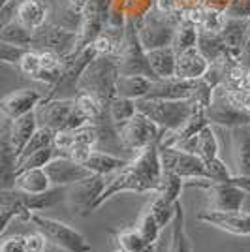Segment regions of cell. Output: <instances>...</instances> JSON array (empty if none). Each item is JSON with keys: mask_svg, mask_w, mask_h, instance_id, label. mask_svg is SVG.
<instances>
[{"mask_svg": "<svg viewBox=\"0 0 250 252\" xmlns=\"http://www.w3.org/2000/svg\"><path fill=\"white\" fill-rule=\"evenodd\" d=\"M162 173H164V168H162L158 145L147 147L145 151L137 153L125 169L111 175L104 194L96 201V209L121 192H158Z\"/></svg>", "mask_w": 250, "mask_h": 252, "instance_id": "1", "label": "cell"}, {"mask_svg": "<svg viewBox=\"0 0 250 252\" xmlns=\"http://www.w3.org/2000/svg\"><path fill=\"white\" fill-rule=\"evenodd\" d=\"M119 77L121 72L115 57H96L81 75L77 83V93L94 96L104 107H107L117 96Z\"/></svg>", "mask_w": 250, "mask_h": 252, "instance_id": "2", "label": "cell"}, {"mask_svg": "<svg viewBox=\"0 0 250 252\" xmlns=\"http://www.w3.org/2000/svg\"><path fill=\"white\" fill-rule=\"evenodd\" d=\"M137 111L149 117L164 132H173L196 113L198 104L194 100H136Z\"/></svg>", "mask_w": 250, "mask_h": 252, "instance_id": "3", "label": "cell"}, {"mask_svg": "<svg viewBox=\"0 0 250 252\" xmlns=\"http://www.w3.org/2000/svg\"><path fill=\"white\" fill-rule=\"evenodd\" d=\"M36 119L38 125L53 132L77 130L89 125V119L75 105V98H55L49 102H42L36 107Z\"/></svg>", "mask_w": 250, "mask_h": 252, "instance_id": "4", "label": "cell"}, {"mask_svg": "<svg viewBox=\"0 0 250 252\" xmlns=\"http://www.w3.org/2000/svg\"><path fill=\"white\" fill-rule=\"evenodd\" d=\"M117 63H119V72L121 75H145L149 79L156 81L158 77L155 75L151 64H149V57H147V49L139 42L137 36V25L136 21L126 23L125 40L121 43L119 51L115 55Z\"/></svg>", "mask_w": 250, "mask_h": 252, "instance_id": "5", "label": "cell"}, {"mask_svg": "<svg viewBox=\"0 0 250 252\" xmlns=\"http://www.w3.org/2000/svg\"><path fill=\"white\" fill-rule=\"evenodd\" d=\"M29 222H32L36 230L42 231L47 241H51L55 247H61L68 252H93V247L83 233L64 222L43 217L40 213H32Z\"/></svg>", "mask_w": 250, "mask_h": 252, "instance_id": "6", "label": "cell"}, {"mask_svg": "<svg viewBox=\"0 0 250 252\" xmlns=\"http://www.w3.org/2000/svg\"><path fill=\"white\" fill-rule=\"evenodd\" d=\"M179 23H181V19H177V17L162 15V13H158L153 8L141 21L136 23L139 42H141V45L145 47L147 51L173 45Z\"/></svg>", "mask_w": 250, "mask_h": 252, "instance_id": "7", "label": "cell"}, {"mask_svg": "<svg viewBox=\"0 0 250 252\" xmlns=\"http://www.w3.org/2000/svg\"><path fill=\"white\" fill-rule=\"evenodd\" d=\"M119 132H121V141H123L125 151L132 153L134 157L137 153L145 151L147 147L160 145L162 137L166 136V132L160 126H156L149 117H145L139 111Z\"/></svg>", "mask_w": 250, "mask_h": 252, "instance_id": "8", "label": "cell"}, {"mask_svg": "<svg viewBox=\"0 0 250 252\" xmlns=\"http://www.w3.org/2000/svg\"><path fill=\"white\" fill-rule=\"evenodd\" d=\"M187 187L205 190L211 211H241L247 200V190L237 183H217L211 179H190Z\"/></svg>", "mask_w": 250, "mask_h": 252, "instance_id": "9", "label": "cell"}, {"mask_svg": "<svg viewBox=\"0 0 250 252\" xmlns=\"http://www.w3.org/2000/svg\"><path fill=\"white\" fill-rule=\"evenodd\" d=\"M31 49L36 51H53L61 59H66L79 49V32L62 29L61 25L47 21L42 29L34 32V42Z\"/></svg>", "mask_w": 250, "mask_h": 252, "instance_id": "10", "label": "cell"}, {"mask_svg": "<svg viewBox=\"0 0 250 252\" xmlns=\"http://www.w3.org/2000/svg\"><path fill=\"white\" fill-rule=\"evenodd\" d=\"M105 187H107L105 175L93 173L91 177L66 187L64 201L73 215H87V213L96 209V201L104 194Z\"/></svg>", "mask_w": 250, "mask_h": 252, "instance_id": "11", "label": "cell"}, {"mask_svg": "<svg viewBox=\"0 0 250 252\" xmlns=\"http://www.w3.org/2000/svg\"><path fill=\"white\" fill-rule=\"evenodd\" d=\"M158 149H160V160H162V168L164 169L177 173L185 181H190V179H209L205 160L199 158L198 155L173 147H160L158 145Z\"/></svg>", "mask_w": 250, "mask_h": 252, "instance_id": "12", "label": "cell"}, {"mask_svg": "<svg viewBox=\"0 0 250 252\" xmlns=\"http://www.w3.org/2000/svg\"><path fill=\"white\" fill-rule=\"evenodd\" d=\"M207 117L211 125H220L224 128H229V130L237 128V126H249L250 123V113L237 107L229 100L224 85L217 87L215 98L207 109Z\"/></svg>", "mask_w": 250, "mask_h": 252, "instance_id": "13", "label": "cell"}, {"mask_svg": "<svg viewBox=\"0 0 250 252\" xmlns=\"http://www.w3.org/2000/svg\"><path fill=\"white\" fill-rule=\"evenodd\" d=\"M198 220L219 228L222 231H228L231 235H250V213L245 211H201L198 215Z\"/></svg>", "mask_w": 250, "mask_h": 252, "instance_id": "14", "label": "cell"}, {"mask_svg": "<svg viewBox=\"0 0 250 252\" xmlns=\"http://www.w3.org/2000/svg\"><path fill=\"white\" fill-rule=\"evenodd\" d=\"M45 171H47V175H49L55 187H70L73 183H79V181L93 175V171L87 166L68 157L53 158L51 162L45 166Z\"/></svg>", "mask_w": 250, "mask_h": 252, "instance_id": "15", "label": "cell"}, {"mask_svg": "<svg viewBox=\"0 0 250 252\" xmlns=\"http://www.w3.org/2000/svg\"><path fill=\"white\" fill-rule=\"evenodd\" d=\"M43 102V94L38 91H32V89H21V91H15L10 93L2 98L0 102V109H2V115L6 119H19V117L27 115L36 111V107Z\"/></svg>", "mask_w": 250, "mask_h": 252, "instance_id": "16", "label": "cell"}, {"mask_svg": "<svg viewBox=\"0 0 250 252\" xmlns=\"http://www.w3.org/2000/svg\"><path fill=\"white\" fill-rule=\"evenodd\" d=\"M196 91V81L181 79V77H166L156 79L151 85V91L145 98L151 100H192Z\"/></svg>", "mask_w": 250, "mask_h": 252, "instance_id": "17", "label": "cell"}, {"mask_svg": "<svg viewBox=\"0 0 250 252\" xmlns=\"http://www.w3.org/2000/svg\"><path fill=\"white\" fill-rule=\"evenodd\" d=\"M231 162L233 175L239 179H250V128H231Z\"/></svg>", "mask_w": 250, "mask_h": 252, "instance_id": "18", "label": "cell"}, {"mask_svg": "<svg viewBox=\"0 0 250 252\" xmlns=\"http://www.w3.org/2000/svg\"><path fill=\"white\" fill-rule=\"evenodd\" d=\"M4 123H6V128H8V134H10V141L11 147L15 151L17 158L23 155L25 147L29 145L31 137L34 136V132L38 130V119H36V111L32 113H27V115L19 117V119H6L4 117Z\"/></svg>", "mask_w": 250, "mask_h": 252, "instance_id": "19", "label": "cell"}, {"mask_svg": "<svg viewBox=\"0 0 250 252\" xmlns=\"http://www.w3.org/2000/svg\"><path fill=\"white\" fill-rule=\"evenodd\" d=\"M211 68V63L199 53L198 47H190L177 55V77L196 81L205 77Z\"/></svg>", "mask_w": 250, "mask_h": 252, "instance_id": "20", "label": "cell"}, {"mask_svg": "<svg viewBox=\"0 0 250 252\" xmlns=\"http://www.w3.org/2000/svg\"><path fill=\"white\" fill-rule=\"evenodd\" d=\"M13 19H17L27 29L36 32L49 21V8L43 0H21L15 8Z\"/></svg>", "mask_w": 250, "mask_h": 252, "instance_id": "21", "label": "cell"}, {"mask_svg": "<svg viewBox=\"0 0 250 252\" xmlns=\"http://www.w3.org/2000/svg\"><path fill=\"white\" fill-rule=\"evenodd\" d=\"M196 47L211 64H219L224 63V61H235L231 57V51H229V47L224 42L222 34H215V32H207L199 29L198 45Z\"/></svg>", "mask_w": 250, "mask_h": 252, "instance_id": "22", "label": "cell"}, {"mask_svg": "<svg viewBox=\"0 0 250 252\" xmlns=\"http://www.w3.org/2000/svg\"><path fill=\"white\" fill-rule=\"evenodd\" d=\"M177 55L179 53L173 45L147 51L149 64H151V68H153V72L158 79L175 77V74H177Z\"/></svg>", "mask_w": 250, "mask_h": 252, "instance_id": "23", "label": "cell"}, {"mask_svg": "<svg viewBox=\"0 0 250 252\" xmlns=\"http://www.w3.org/2000/svg\"><path fill=\"white\" fill-rule=\"evenodd\" d=\"M130 160H125V158L117 157L113 153H105V151H100V149H94L93 155L89 157V160L85 162L83 166L91 169L93 173H98V175H113L117 171L125 169L128 166Z\"/></svg>", "mask_w": 250, "mask_h": 252, "instance_id": "24", "label": "cell"}, {"mask_svg": "<svg viewBox=\"0 0 250 252\" xmlns=\"http://www.w3.org/2000/svg\"><path fill=\"white\" fill-rule=\"evenodd\" d=\"M51 185L53 183L45 168L27 169V171L17 173V177H15V189L27 192V194H43L51 189Z\"/></svg>", "mask_w": 250, "mask_h": 252, "instance_id": "25", "label": "cell"}, {"mask_svg": "<svg viewBox=\"0 0 250 252\" xmlns=\"http://www.w3.org/2000/svg\"><path fill=\"white\" fill-rule=\"evenodd\" d=\"M247 21H243V19H228L224 31L220 32L226 45L229 47V51H231V57L235 61L241 59V51L247 45Z\"/></svg>", "mask_w": 250, "mask_h": 252, "instance_id": "26", "label": "cell"}, {"mask_svg": "<svg viewBox=\"0 0 250 252\" xmlns=\"http://www.w3.org/2000/svg\"><path fill=\"white\" fill-rule=\"evenodd\" d=\"M171 252H194L192 241L187 233V215L181 200L177 201L175 219L171 222Z\"/></svg>", "mask_w": 250, "mask_h": 252, "instance_id": "27", "label": "cell"}, {"mask_svg": "<svg viewBox=\"0 0 250 252\" xmlns=\"http://www.w3.org/2000/svg\"><path fill=\"white\" fill-rule=\"evenodd\" d=\"M151 85H153V79H149L145 75H121L117 83V96L141 100L149 94Z\"/></svg>", "mask_w": 250, "mask_h": 252, "instance_id": "28", "label": "cell"}, {"mask_svg": "<svg viewBox=\"0 0 250 252\" xmlns=\"http://www.w3.org/2000/svg\"><path fill=\"white\" fill-rule=\"evenodd\" d=\"M0 42L6 43H15V45H23V47H32L34 42V32L31 29H27L25 25L17 21V19H11L10 23L2 25L0 29Z\"/></svg>", "mask_w": 250, "mask_h": 252, "instance_id": "29", "label": "cell"}, {"mask_svg": "<svg viewBox=\"0 0 250 252\" xmlns=\"http://www.w3.org/2000/svg\"><path fill=\"white\" fill-rule=\"evenodd\" d=\"M115 245L123 252H153V247L141 237L137 228H125L115 233Z\"/></svg>", "mask_w": 250, "mask_h": 252, "instance_id": "30", "label": "cell"}, {"mask_svg": "<svg viewBox=\"0 0 250 252\" xmlns=\"http://www.w3.org/2000/svg\"><path fill=\"white\" fill-rule=\"evenodd\" d=\"M107 109H109L111 121H113L115 126H117L119 130L137 113L136 100H132V98H123V96H115L113 100L109 102V105H107Z\"/></svg>", "mask_w": 250, "mask_h": 252, "instance_id": "31", "label": "cell"}, {"mask_svg": "<svg viewBox=\"0 0 250 252\" xmlns=\"http://www.w3.org/2000/svg\"><path fill=\"white\" fill-rule=\"evenodd\" d=\"M185 187H187V181L181 177V175L164 169L162 181H160V189H158L156 194H160L169 203H177L181 200V192H183Z\"/></svg>", "mask_w": 250, "mask_h": 252, "instance_id": "32", "label": "cell"}, {"mask_svg": "<svg viewBox=\"0 0 250 252\" xmlns=\"http://www.w3.org/2000/svg\"><path fill=\"white\" fill-rule=\"evenodd\" d=\"M198 36H199V25L188 21V19H181L175 31V40H173V47L177 49V53L196 47L198 45Z\"/></svg>", "mask_w": 250, "mask_h": 252, "instance_id": "33", "label": "cell"}, {"mask_svg": "<svg viewBox=\"0 0 250 252\" xmlns=\"http://www.w3.org/2000/svg\"><path fill=\"white\" fill-rule=\"evenodd\" d=\"M219 137L215 134V128L207 125L201 132L198 134V143H196V155L199 158H203L205 162L213 160L219 157Z\"/></svg>", "mask_w": 250, "mask_h": 252, "instance_id": "34", "label": "cell"}, {"mask_svg": "<svg viewBox=\"0 0 250 252\" xmlns=\"http://www.w3.org/2000/svg\"><path fill=\"white\" fill-rule=\"evenodd\" d=\"M59 157V151L55 145H49V147L45 149H40V151H36V153H32L29 157L25 158H19L17 160V173H21V171H27V169H38V168H45L49 162H51L53 158Z\"/></svg>", "mask_w": 250, "mask_h": 252, "instance_id": "35", "label": "cell"}, {"mask_svg": "<svg viewBox=\"0 0 250 252\" xmlns=\"http://www.w3.org/2000/svg\"><path fill=\"white\" fill-rule=\"evenodd\" d=\"M149 209L153 211V215H155V219H156L158 224H160V228L164 230L166 226H171V222H173V219H175L177 203H169V201L164 200L160 194L155 192V198H153V201H151Z\"/></svg>", "mask_w": 250, "mask_h": 252, "instance_id": "36", "label": "cell"}, {"mask_svg": "<svg viewBox=\"0 0 250 252\" xmlns=\"http://www.w3.org/2000/svg\"><path fill=\"white\" fill-rule=\"evenodd\" d=\"M136 228H137V231L141 233V237H143L151 247L156 245L162 228H160V224H158V220L155 219V215H153V211L149 209V207L143 211V215H141L139 222L136 224Z\"/></svg>", "mask_w": 250, "mask_h": 252, "instance_id": "37", "label": "cell"}, {"mask_svg": "<svg viewBox=\"0 0 250 252\" xmlns=\"http://www.w3.org/2000/svg\"><path fill=\"white\" fill-rule=\"evenodd\" d=\"M226 23H228V17H226L224 10H220V8H205L203 6V15H201V23H199L201 31L220 34L224 31Z\"/></svg>", "mask_w": 250, "mask_h": 252, "instance_id": "38", "label": "cell"}, {"mask_svg": "<svg viewBox=\"0 0 250 252\" xmlns=\"http://www.w3.org/2000/svg\"><path fill=\"white\" fill-rule=\"evenodd\" d=\"M121 8L125 11L126 19L130 21H141L149 11L155 8V0H119Z\"/></svg>", "mask_w": 250, "mask_h": 252, "instance_id": "39", "label": "cell"}, {"mask_svg": "<svg viewBox=\"0 0 250 252\" xmlns=\"http://www.w3.org/2000/svg\"><path fill=\"white\" fill-rule=\"evenodd\" d=\"M55 134H57V132H53V130L45 128V126H38V130L34 132V136L31 137L29 145L25 147V151H23V155L19 158L29 157V155L36 153V151H40V149H45V147H49V145H53Z\"/></svg>", "mask_w": 250, "mask_h": 252, "instance_id": "40", "label": "cell"}, {"mask_svg": "<svg viewBox=\"0 0 250 252\" xmlns=\"http://www.w3.org/2000/svg\"><path fill=\"white\" fill-rule=\"evenodd\" d=\"M205 166H207V173L211 181H217V183H231V179L235 177V175L229 171L228 166H226V162L220 157L213 158V160H207Z\"/></svg>", "mask_w": 250, "mask_h": 252, "instance_id": "41", "label": "cell"}, {"mask_svg": "<svg viewBox=\"0 0 250 252\" xmlns=\"http://www.w3.org/2000/svg\"><path fill=\"white\" fill-rule=\"evenodd\" d=\"M29 53V47L15 45V43L0 42V61L4 64H17L23 61V57Z\"/></svg>", "mask_w": 250, "mask_h": 252, "instance_id": "42", "label": "cell"}, {"mask_svg": "<svg viewBox=\"0 0 250 252\" xmlns=\"http://www.w3.org/2000/svg\"><path fill=\"white\" fill-rule=\"evenodd\" d=\"M19 70H21L27 77L36 79V75L40 74V70H42V64H40V51L29 49V53L23 57V61L19 63Z\"/></svg>", "mask_w": 250, "mask_h": 252, "instance_id": "43", "label": "cell"}, {"mask_svg": "<svg viewBox=\"0 0 250 252\" xmlns=\"http://www.w3.org/2000/svg\"><path fill=\"white\" fill-rule=\"evenodd\" d=\"M226 17L228 19H250V0H229L226 6Z\"/></svg>", "mask_w": 250, "mask_h": 252, "instance_id": "44", "label": "cell"}, {"mask_svg": "<svg viewBox=\"0 0 250 252\" xmlns=\"http://www.w3.org/2000/svg\"><path fill=\"white\" fill-rule=\"evenodd\" d=\"M224 89H226V94H228V98L233 104L250 113V91L249 89H228V87H224Z\"/></svg>", "mask_w": 250, "mask_h": 252, "instance_id": "45", "label": "cell"}, {"mask_svg": "<svg viewBox=\"0 0 250 252\" xmlns=\"http://www.w3.org/2000/svg\"><path fill=\"white\" fill-rule=\"evenodd\" d=\"M155 10L167 17H177L183 19V11L179 10L177 0H155Z\"/></svg>", "mask_w": 250, "mask_h": 252, "instance_id": "46", "label": "cell"}, {"mask_svg": "<svg viewBox=\"0 0 250 252\" xmlns=\"http://www.w3.org/2000/svg\"><path fill=\"white\" fill-rule=\"evenodd\" d=\"M25 243H27L29 252H45V249H47V237L42 231H34V233L25 235Z\"/></svg>", "mask_w": 250, "mask_h": 252, "instance_id": "47", "label": "cell"}, {"mask_svg": "<svg viewBox=\"0 0 250 252\" xmlns=\"http://www.w3.org/2000/svg\"><path fill=\"white\" fill-rule=\"evenodd\" d=\"M0 252H29L27 251L25 237H21V235H13V237L4 239V241H2V247H0Z\"/></svg>", "mask_w": 250, "mask_h": 252, "instance_id": "48", "label": "cell"}, {"mask_svg": "<svg viewBox=\"0 0 250 252\" xmlns=\"http://www.w3.org/2000/svg\"><path fill=\"white\" fill-rule=\"evenodd\" d=\"M89 2H91V0H64L66 6H70L72 10L79 11V13H83L85 8L89 6Z\"/></svg>", "mask_w": 250, "mask_h": 252, "instance_id": "49", "label": "cell"}, {"mask_svg": "<svg viewBox=\"0 0 250 252\" xmlns=\"http://www.w3.org/2000/svg\"><path fill=\"white\" fill-rule=\"evenodd\" d=\"M239 63L243 64L245 68H249V70H250V43H247V45L243 47V51H241Z\"/></svg>", "mask_w": 250, "mask_h": 252, "instance_id": "50", "label": "cell"}, {"mask_svg": "<svg viewBox=\"0 0 250 252\" xmlns=\"http://www.w3.org/2000/svg\"><path fill=\"white\" fill-rule=\"evenodd\" d=\"M245 89H249L250 91V70L247 72V77H245Z\"/></svg>", "mask_w": 250, "mask_h": 252, "instance_id": "51", "label": "cell"}, {"mask_svg": "<svg viewBox=\"0 0 250 252\" xmlns=\"http://www.w3.org/2000/svg\"><path fill=\"white\" fill-rule=\"evenodd\" d=\"M247 43H250V19L247 21Z\"/></svg>", "mask_w": 250, "mask_h": 252, "instance_id": "52", "label": "cell"}, {"mask_svg": "<svg viewBox=\"0 0 250 252\" xmlns=\"http://www.w3.org/2000/svg\"><path fill=\"white\" fill-rule=\"evenodd\" d=\"M49 252H68V251H64V249H61V247H53Z\"/></svg>", "mask_w": 250, "mask_h": 252, "instance_id": "53", "label": "cell"}, {"mask_svg": "<svg viewBox=\"0 0 250 252\" xmlns=\"http://www.w3.org/2000/svg\"><path fill=\"white\" fill-rule=\"evenodd\" d=\"M11 0H0V8H4V6H8Z\"/></svg>", "mask_w": 250, "mask_h": 252, "instance_id": "54", "label": "cell"}, {"mask_svg": "<svg viewBox=\"0 0 250 252\" xmlns=\"http://www.w3.org/2000/svg\"><path fill=\"white\" fill-rule=\"evenodd\" d=\"M19 2H21V0H11L10 4H13V6H17V4H19Z\"/></svg>", "mask_w": 250, "mask_h": 252, "instance_id": "55", "label": "cell"}, {"mask_svg": "<svg viewBox=\"0 0 250 252\" xmlns=\"http://www.w3.org/2000/svg\"><path fill=\"white\" fill-rule=\"evenodd\" d=\"M115 252H123V251H119V249H117V251H115Z\"/></svg>", "mask_w": 250, "mask_h": 252, "instance_id": "56", "label": "cell"}, {"mask_svg": "<svg viewBox=\"0 0 250 252\" xmlns=\"http://www.w3.org/2000/svg\"><path fill=\"white\" fill-rule=\"evenodd\" d=\"M249 128H250V123H249Z\"/></svg>", "mask_w": 250, "mask_h": 252, "instance_id": "57", "label": "cell"}]
</instances>
